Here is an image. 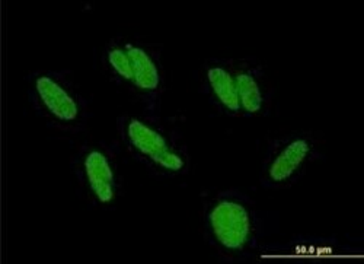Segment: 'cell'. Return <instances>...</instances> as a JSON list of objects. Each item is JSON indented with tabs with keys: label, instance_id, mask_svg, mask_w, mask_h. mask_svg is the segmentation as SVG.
<instances>
[{
	"label": "cell",
	"instance_id": "cell-4",
	"mask_svg": "<svg viewBox=\"0 0 364 264\" xmlns=\"http://www.w3.org/2000/svg\"><path fill=\"white\" fill-rule=\"evenodd\" d=\"M321 155V140L311 132H293L272 140L261 167V184L280 190L297 183Z\"/></svg>",
	"mask_w": 364,
	"mask_h": 264
},
{
	"label": "cell",
	"instance_id": "cell-8",
	"mask_svg": "<svg viewBox=\"0 0 364 264\" xmlns=\"http://www.w3.org/2000/svg\"><path fill=\"white\" fill-rule=\"evenodd\" d=\"M203 85L207 97L218 110L232 117L242 115L232 60L215 58L205 63Z\"/></svg>",
	"mask_w": 364,
	"mask_h": 264
},
{
	"label": "cell",
	"instance_id": "cell-5",
	"mask_svg": "<svg viewBox=\"0 0 364 264\" xmlns=\"http://www.w3.org/2000/svg\"><path fill=\"white\" fill-rule=\"evenodd\" d=\"M75 177L89 203L98 208H111L121 194V174L115 155L101 143L82 146L76 154Z\"/></svg>",
	"mask_w": 364,
	"mask_h": 264
},
{
	"label": "cell",
	"instance_id": "cell-3",
	"mask_svg": "<svg viewBox=\"0 0 364 264\" xmlns=\"http://www.w3.org/2000/svg\"><path fill=\"white\" fill-rule=\"evenodd\" d=\"M28 98L41 119L58 132H80L89 119L87 101L65 72L48 69L29 75Z\"/></svg>",
	"mask_w": 364,
	"mask_h": 264
},
{
	"label": "cell",
	"instance_id": "cell-6",
	"mask_svg": "<svg viewBox=\"0 0 364 264\" xmlns=\"http://www.w3.org/2000/svg\"><path fill=\"white\" fill-rule=\"evenodd\" d=\"M124 44L132 62V94L143 102L150 111L149 114H155L159 110L165 88V69L161 53L154 46L140 40H124Z\"/></svg>",
	"mask_w": 364,
	"mask_h": 264
},
{
	"label": "cell",
	"instance_id": "cell-7",
	"mask_svg": "<svg viewBox=\"0 0 364 264\" xmlns=\"http://www.w3.org/2000/svg\"><path fill=\"white\" fill-rule=\"evenodd\" d=\"M240 112L245 117L265 115L271 105V82L259 63L232 60Z\"/></svg>",
	"mask_w": 364,
	"mask_h": 264
},
{
	"label": "cell",
	"instance_id": "cell-9",
	"mask_svg": "<svg viewBox=\"0 0 364 264\" xmlns=\"http://www.w3.org/2000/svg\"><path fill=\"white\" fill-rule=\"evenodd\" d=\"M104 66L108 76L118 86H123L124 90L132 93L133 72L124 40H112L107 44L104 51Z\"/></svg>",
	"mask_w": 364,
	"mask_h": 264
},
{
	"label": "cell",
	"instance_id": "cell-1",
	"mask_svg": "<svg viewBox=\"0 0 364 264\" xmlns=\"http://www.w3.org/2000/svg\"><path fill=\"white\" fill-rule=\"evenodd\" d=\"M203 229L208 245L229 261L255 254L267 233L265 215L247 194L226 190L204 203Z\"/></svg>",
	"mask_w": 364,
	"mask_h": 264
},
{
	"label": "cell",
	"instance_id": "cell-2",
	"mask_svg": "<svg viewBox=\"0 0 364 264\" xmlns=\"http://www.w3.org/2000/svg\"><path fill=\"white\" fill-rule=\"evenodd\" d=\"M118 134L129 155L158 177L173 179L188 171L187 146L155 114L123 115Z\"/></svg>",
	"mask_w": 364,
	"mask_h": 264
}]
</instances>
